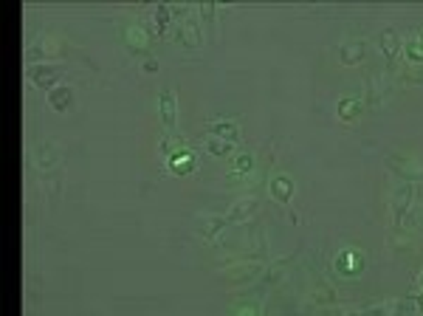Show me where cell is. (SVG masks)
Instances as JSON below:
<instances>
[{
	"mask_svg": "<svg viewBox=\"0 0 423 316\" xmlns=\"http://www.w3.org/2000/svg\"><path fill=\"white\" fill-rule=\"evenodd\" d=\"M263 271H266V260H238V263H231L220 277L226 285L238 288V285H251Z\"/></svg>",
	"mask_w": 423,
	"mask_h": 316,
	"instance_id": "cell-1",
	"label": "cell"
},
{
	"mask_svg": "<svg viewBox=\"0 0 423 316\" xmlns=\"http://www.w3.org/2000/svg\"><path fill=\"white\" fill-rule=\"evenodd\" d=\"M412 198H415V184L412 181H401L395 189H392V198H389V212H392V232H401L404 229V218L409 215V207H412Z\"/></svg>",
	"mask_w": 423,
	"mask_h": 316,
	"instance_id": "cell-2",
	"label": "cell"
},
{
	"mask_svg": "<svg viewBox=\"0 0 423 316\" xmlns=\"http://www.w3.org/2000/svg\"><path fill=\"white\" fill-rule=\"evenodd\" d=\"M62 54H65V40L57 37V34H42V37H37V42L26 51V60L31 65L37 62V57H40V62H45V60H54L57 62V60H62Z\"/></svg>",
	"mask_w": 423,
	"mask_h": 316,
	"instance_id": "cell-3",
	"label": "cell"
},
{
	"mask_svg": "<svg viewBox=\"0 0 423 316\" xmlns=\"http://www.w3.org/2000/svg\"><path fill=\"white\" fill-rule=\"evenodd\" d=\"M62 74H65V68L60 62H37V65H29V82L34 88H40V90H49V94L60 85Z\"/></svg>",
	"mask_w": 423,
	"mask_h": 316,
	"instance_id": "cell-4",
	"label": "cell"
},
{
	"mask_svg": "<svg viewBox=\"0 0 423 316\" xmlns=\"http://www.w3.org/2000/svg\"><path fill=\"white\" fill-rule=\"evenodd\" d=\"M31 153H34V155H31V164L40 167V172H51V170H57V164L62 161V150H60V144H57L54 139L40 142Z\"/></svg>",
	"mask_w": 423,
	"mask_h": 316,
	"instance_id": "cell-5",
	"label": "cell"
},
{
	"mask_svg": "<svg viewBox=\"0 0 423 316\" xmlns=\"http://www.w3.org/2000/svg\"><path fill=\"white\" fill-rule=\"evenodd\" d=\"M178 40L186 45V49H192V51L203 49V29H201L198 14L190 12L183 20H178Z\"/></svg>",
	"mask_w": 423,
	"mask_h": 316,
	"instance_id": "cell-6",
	"label": "cell"
},
{
	"mask_svg": "<svg viewBox=\"0 0 423 316\" xmlns=\"http://www.w3.org/2000/svg\"><path fill=\"white\" fill-rule=\"evenodd\" d=\"M387 167L401 178V181H415L418 178H423V167L418 164V161H412V158H407V155H401V153H389L387 155Z\"/></svg>",
	"mask_w": 423,
	"mask_h": 316,
	"instance_id": "cell-7",
	"label": "cell"
},
{
	"mask_svg": "<svg viewBox=\"0 0 423 316\" xmlns=\"http://www.w3.org/2000/svg\"><path fill=\"white\" fill-rule=\"evenodd\" d=\"M336 271L342 277H361L364 271V254L361 248H342V254L336 257Z\"/></svg>",
	"mask_w": 423,
	"mask_h": 316,
	"instance_id": "cell-8",
	"label": "cell"
},
{
	"mask_svg": "<svg viewBox=\"0 0 423 316\" xmlns=\"http://www.w3.org/2000/svg\"><path fill=\"white\" fill-rule=\"evenodd\" d=\"M229 226L231 223L226 220V215H198L195 218V232L201 237H206V240H218Z\"/></svg>",
	"mask_w": 423,
	"mask_h": 316,
	"instance_id": "cell-9",
	"label": "cell"
},
{
	"mask_svg": "<svg viewBox=\"0 0 423 316\" xmlns=\"http://www.w3.org/2000/svg\"><path fill=\"white\" fill-rule=\"evenodd\" d=\"M158 113H161V124L164 130H175L178 122V102H175V90L170 85L161 88V96H158Z\"/></svg>",
	"mask_w": 423,
	"mask_h": 316,
	"instance_id": "cell-10",
	"label": "cell"
},
{
	"mask_svg": "<svg viewBox=\"0 0 423 316\" xmlns=\"http://www.w3.org/2000/svg\"><path fill=\"white\" fill-rule=\"evenodd\" d=\"M254 215H257V198H254V195H243V198H238V200H234L231 207H229L226 220L243 226V223H248Z\"/></svg>",
	"mask_w": 423,
	"mask_h": 316,
	"instance_id": "cell-11",
	"label": "cell"
},
{
	"mask_svg": "<svg viewBox=\"0 0 423 316\" xmlns=\"http://www.w3.org/2000/svg\"><path fill=\"white\" fill-rule=\"evenodd\" d=\"M268 192L277 203H282V207H288V203L294 200V192H296V184H294V178L285 175V172H277L271 178V184H268Z\"/></svg>",
	"mask_w": 423,
	"mask_h": 316,
	"instance_id": "cell-12",
	"label": "cell"
},
{
	"mask_svg": "<svg viewBox=\"0 0 423 316\" xmlns=\"http://www.w3.org/2000/svg\"><path fill=\"white\" fill-rule=\"evenodd\" d=\"M379 49H381V54L387 57L389 65L398 60V54L404 51V42H401V34H398V29L384 26V29L379 31Z\"/></svg>",
	"mask_w": 423,
	"mask_h": 316,
	"instance_id": "cell-13",
	"label": "cell"
},
{
	"mask_svg": "<svg viewBox=\"0 0 423 316\" xmlns=\"http://www.w3.org/2000/svg\"><path fill=\"white\" fill-rule=\"evenodd\" d=\"M167 167H170V172H175V175H190L195 167H198V158H195V153L192 150H186V147H175L170 155H167Z\"/></svg>",
	"mask_w": 423,
	"mask_h": 316,
	"instance_id": "cell-14",
	"label": "cell"
},
{
	"mask_svg": "<svg viewBox=\"0 0 423 316\" xmlns=\"http://www.w3.org/2000/svg\"><path fill=\"white\" fill-rule=\"evenodd\" d=\"M364 57H367V42L364 40H344L339 45V62L347 65V68L364 62Z\"/></svg>",
	"mask_w": 423,
	"mask_h": 316,
	"instance_id": "cell-15",
	"label": "cell"
},
{
	"mask_svg": "<svg viewBox=\"0 0 423 316\" xmlns=\"http://www.w3.org/2000/svg\"><path fill=\"white\" fill-rule=\"evenodd\" d=\"M409 308L407 300H381V302H370L364 305V316H401Z\"/></svg>",
	"mask_w": 423,
	"mask_h": 316,
	"instance_id": "cell-16",
	"label": "cell"
},
{
	"mask_svg": "<svg viewBox=\"0 0 423 316\" xmlns=\"http://www.w3.org/2000/svg\"><path fill=\"white\" fill-rule=\"evenodd\" d=\"M209 135H215V139H226L231 144H238L240 139V127L238 122H231V119H212L209 122Z\"/></svg>",
	"mask_w": 423,
	"mask_h": 316,
	"instance_id": "cell-17",
	"label": "cell"
},
{
	"mask_svg": "<svg viewBox=\"0 0 423 316\" xmlns=\"http://www.w3.org/2000/svg\"><path fill=\"white\" fill-rule=\"evenodd\" d=\"M70 102H74V90H70V85H57L49 94V107L54 113H65L70 107Z\"/></svg>",
	"mask_w": 423,
	"mask_h": 316,
	"instance_id": "cell-18",
	"label": "cell"
},
{
	"mask_svg": "<svg viewBox=\"0 0 423 316\" xmlns=\"http://www.w3.org/2000/svg\"><path fill=\"white\" fill-rule=\"evenodd\" d=\"M170 20H172V6H167V3H155V6H153V12H150V23H153L155 34H164V31H167Z\"/></svg>",
	"mask_w": 423,
	"mask_h": 316,
	"instance_id": "cell-19",
	"label": "cell"
},
{
	"mask_svg": "<svg viewBox=\"0 0 423 316\" xmlns=\"http://www.w3.org/2000/svg\"><path fill=\"white\" fill-rule=\"evenodd\" d=\"M125 40L130 45V51H144L147 45H150V31L144 26H130L125 31Z\"/></svg>",
	"mask_w": 423,
	"mask_h": 316,
	"instance_id": "cell-20",
	"label": "cell"
},
{
	"mask_svg": "<svg viewBox=\"0 0 423 316\" xmlns=\"http://www.w3.org/2000/svg\"><path fill=\"white\" fill-rule=\"evenodd\" d=\"M311 302H316V305H333V302H336V288H333L331 282L319 280V282L311 288Z\"/></svg>",
	"mask_w": 423,
	"mask_h": 316,
	"instance_id": "cell-21",
	"label": "cell"
},
{
	"mask_svg": "<svg viewBox=\"0 0 423 316\" xmlns=\"http://www.w3.org/2000/svg\"><path fill=\"white\" fill-rule=\"evenodd\" d=\"M336 113H339L342 122H356V119L361 116V102L352 99V96H344V99H339Z\"/></svg>",
	"mask_w": 423,
	"mask_h": 316,
	"instance_id": "cell-22",
	"label": "cell"
},
{
	"mask_svg": "<svg viewBox=\"0 0 423 316\" xmlns=\"http://www.w3.org/2000/svg\"><path fill=\"white\" fill-rule=\"evenodd\" d=\"M294 257H296V254H294ZM294 257H291V260H294ZM291 260H279V263H274V265H266V274H263V282H266V288L277 285L279 280H285L288 268H291Z\"/></svg>",
	"mask_w": 423,
	"mask_h": 316,
	"instance_id": "cell-23",
	"label": "cell"
},
{
	"mask_svg": "<svg viewBox=\"0 0 423 316\" xmlns=\"http://www.w3.org/2000/svg\"><path fill=\"white\" fill-rule=\"evenodd\" d=\"M231 142H226V139H215V135H209V139H206V150L212 153V155H215V158H226L229 153H231Z\"/></svg>",
	"mask_w": 423,
	"mask_h": 316,
	"instance_id": "cell-24",
	"label": "cell"
},
{
	"mask_svg": "<svg viewBox=\"0 0 423 316\" xmlns=\"http://www.w3.org/2000/svg\"><path fill=\"white\" fill-rule=\"evenodd\" d=\"M231 170H234V172H240V175H248V172L254 170V155H251V153H240V155H234Z\"/></svg>",
	"mask_w": 423,
	"mask_h": 316,
	"instance_id": "cell-25",
	"label": "cell"
},
{
	"mask_svg": "<svg viewBox=\"0 0 423 316\" xmlns=\"http://www.w3.org/2000/svg\"><path fill=\"white\" fill-rule=\"evenodd\" d=\"M384 94H387L384 77H381V74H372V77H370V102H381Z\"/></svg>",
	"mask_w": 423,
	"mask_h": 316,
	"instance_id": "cell-26",
	"label": "cell"
},
{
	"mask_svg": "<svg viewBox=\"0 0 423 316\" xmlns=\"http://www.w3.org/2000/svg\"><path fill=\"white\" fill-rule=\"evenodd\" d=\"M404 54H407L409 65H423V49H420L418 40H407L404 42Z\"/></svg>",
	"mask_w": 423,
	"mask_h": 316,
	"instance_id": "cell-27",
	"label": "cell"
},
{
	"mask_svg": "<svg viewBox=\"0 0 423 316\" xmlns=\"http://www.w3.org/2000/svg\"><path fill=\"white\" fill-rule=\"evenodd\" d=\"M401 77L407 82H423V65H404L401 68Z\"/></svg>",
	"mask_w": 423,
	"mask_h": 316,
	"instance_id": "cell-28",
	"label": "cell"
},
{
	"mask_svg": "<svg viewBox=\"0 0 423 316\" xmlns=\"http://www.w3.org/2000/svg\"><path fill=\"white\" fill-rule=\"evenodd\" d=\"M215 12H218L215 3H198V14H201V20L206 23V26H212V20H215Z\"/></svg>",
	"mask_w": 423,
	"mask_h": 316,
	"instance_id": "cell-29",
	"label": "cell"
},
{
	"mask_svg": "<svg viewBox=\"0 0 423 316\" xmlns=\"http://www.w3.org/2000/svg\"><path fill=\"white\" fill-rule=\"evenodd\" d=\"M141 71H144V74H155L158 71V60L155 57H147L144 62H141Z\"/></svg>",
	"mask_w": 423,
	"mask_h": 316,
	"instance_id": "cell-30",
	"label": "cell"
},
{
	"mask_svg": "<svg viewBox=\"0 0 423 316\" xmlns=\"http://www.w3.org/2000/svg\"><path fill=\"white\" fill-rule=\"evenodd\" d=\"M231 316H257V311L251 305H238V308L231 311Z\"/></svg>",
	"mask_w": 423,
	"mask_h": 316,
	"instance_id": "cell-31",
	"label": "cell"
},
{
	"mask_svg": "<svg viewBox=\"0 0 423 316\" xmlns=\"http://www.w3.org/2000/svg\"><path fill=\"white\" fill-rule=\"evenodd\" d=\"M333 316H364V311L361 308H339Z\"/></svg>",
	"mask_w": 423,
	"mask_h": 316,
	"instance_id": "cell-32",
	"label": "cell"
},
{
	"mask_svg": "<svg viewBox=\"0 0 423 316\" xmlns=\"http://www.w3.org/2000/svg\"><path fill=\"white\" fill-rule=\"evenodd\" d=\"M418 42H420V49H423V31H420V34H418Z\"/></svg>",
	"mask_w": 423,
	"mask_h": 316,
	"instance_id": "cell-33",
	"label": "cell"
},
{
	"mask_svg": "<svg viewBox=\"0 0 423 316\" xmlns=\"http://www.w3.org/2000/svg\"><path fill=\"white\" fill-rule=\"evenodd\" d=\"M418 305H420V313H423V297H418Z\"/></svg>",
	"mask_w": 423,
	"mask_h": 316,
	"instance_id": "cell-34",
	"label": "cell"
},
{
	"mask_svg": "<svg viewBox=\"0 0 423 316\" xmlns=\"http://www.w3.org/2000/svg\"><path fill=\"white\" fill-rule=\"evenodd\" d=\"M420 282H423V280H420Z\"/></svg>",
	"mask_w": 423,
	"mask_h": 316,
	"instance_id": "cell-35",
	"label": "cell"
}]
</instances>
